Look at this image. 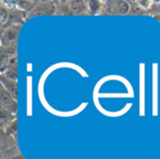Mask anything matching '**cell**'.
<instances>
[{"label": "cell", "mask_w": 160, "mask_h": 159, "mask_svg": "<svg viewBox=\"0 0 160 159\" xmlns=\"http://www.w3.org/2000/svg\"><path fill=\"white\" fill-rule=\"evenodd\" d=\"M0 103L3 110L14 114L17 112V103L15 99L3 87L0 91Z\"/></svg>", "instance_id": "obj_1"}, {"label": "cell", "mask_w": 160, "mask_h": 159, "mask_svg": "<svg viewBox=\"0 0 160 159\" xmlns=\"http://www.w3.org/2000/svg\"><path fill=\"white\" fill-rule=\"evenodd\" d=\"M1 82L3 85V88L9 93V95L16 100L17 99V94H18V88H17V82L10 81L7 79L4 75L1 76Z\"/></svg>", "instance_id": "obj_2"}, {"label": "cell", "mask_w": 160, "mask_h": 159, "mask_svg": "<svg viewBox=\"0 0 160 159\" xmlns=\"http://www.w3.org/2000/svg\"><path fill=\"white\" fill-rule=\"evenodd\" d=\"M87 5L83 1H71L70 2V9L74 13H83L85 12Z\"/></svg>", "instance_id": "obj_3"}, {"label": "cell", "mask_w": 160, "mask_h": 159, "mask_svg": "<svg viewBox=\"0 0 160 159\" xmlns=\"http://www.w3.org/2000/svg\"><path fill=\"white\" fill-rule=\"evenodd\" d=\"M14 114L1 109V116H0V120H1V124L2 127H4L5 126H8L9 124H11L14 120Z\"/></svg>", "instance_id": "obj_4"}, {"label": "cell", "mask_w": 160, "mask_h": 159, "mask_svg": "<svg viewBox=\"0 0 160 159\" xmlns=\"http://www.w3.org/2000/svg\"><path fill=\"white\" fill-rule=\"evenodd\" d=\"M19 29H15V26L7 30V32L5 33L3 38H5L7 41H14L17 38V35H18Z\"/></svg>", "instance_id": "obj_5"}, {"label": "cell", "mask_w": 160, "mask_h": 159, "mask_svg": "<svg viewBox=\"0 0 160 159\" xmlns=\"http://www.w3.org/2000/svg\"><path fill=\"white\" fill-rule=\"evenodd\" d=\"M87 7L90 12L92 13H97L99 11L101 7V3L99 1H88L87 2Z\"/></svg>", "instance_id": "obj_6"}, {"label": "cell", "mask_w": 160, "mask_h": 159, "mask_svg": "<svg viewBox=\"0 0 160 159\" xmlns=\"http://www.w3.org/2000/svg\"><path fill=\"white\" fill-rule=\"evenodd\" d=\"M7 79L10 80V81H14L16 82L17 81V78H18V74H17V68L15 67L9 68L7 70V72L5 74H3Z\"/></svg>", "instance_id": "obj_7"}, {"label": "cell", "mask_w": 160, "mask_h": 159, "mask_svg": "<svg viewBox=\"0 0 160 159\" xmlns=\"http://www.w3.org/2000/svg\"><path fill=\"white\" fill-rule=\"evenodd\" d=\"M117 8H118V11L122 14H126L128 12L129 10V5L128 3L125 2V1H120L118 2V5H117Z\"/></svg>", "instance_id": "obj_8"}, {"label": "cell", "mask_w": 160, "mask_h": 159, "mask_svg": "<svg viewBox=\"0 0 160 159\" xmlns=\"http://www.w3.org/2000/svg\"><path fill=\"white\" fill-rule=\"evenodd\" d=\"M6 132L8 134H16V132H17V121H13L11 124H9L6 128Z\"/></svg>", "instance_id": "obj_9"}, {"label": "cell", "mask_w": 160, "mask_h": 159, "mask_svg": "<svg viewBox=\"0 0 160 159\" xmlns=\"http://www.w3.org/2000/svg\"><path fill=\"white\" fill-rule=\"evenodd\" d=\"M13 159H23L22 157H21V156H16V157H14Z\"/></svg>", "instance_id": "obj_10"}]
</instances>
